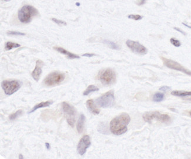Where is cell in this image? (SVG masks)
I'll return each instance as SVG.
<instances>
[{
	"mask_svg": "<svg viewBox=\"0 0 191 159\" xmlns=\"http://www.w3.org/2000/svg\"><path fill=\"white\" fill-rule=\"evenodd\" d=\"M170 89V88L167 86H162L161 88H159V90L161 91H163V92H167L168 90H169Z\"/></svg>",
	"mask_w": 191,
	"mask_h": 159,
	"instance_id": "27",
	"label": "cell"
},
{
	"mask_svg": "<svg viewBox=\"0 0 191 159\" xmlns=\"http://www.w3.org/2000/svg\"><path fill=\"white\" fill-rule=\"evenodd\" d=\"M98 90H99L98 88H97L96 86H95L94 85H89L87 88V89L84 92L83 95L84 96H87V95H88L89 93H91L94 92H96V91H98Z\"/></svg>",
	"mask_w": 191,
	"mask_h": 159,
	"instance_id": "18",
	"label": "cell"
},
{
	"mask_svg": "<svg viewBox=\"0 0 191 159\" xmlns=\"http://www.w3.org/2000/svg\"><path fill=\"white\" fill-rule=\"evenodd\" d=\"M20 45L19 44L14 43L12 42H7L5 45V49L7 51H10L13 48H18V47H20Z\"/></svg>",
	"mask_w": 191,
	"mask_h": 159,
	"instance_id": "20",
	"label": "cell"
},
{
	"mask_svg": "<svg viewBox=\"0 0 191 159\" xmlns=\"http://www.w3.org/2000/svg\"><path fill=\"white\" fill-rule=\"evenodd\" d=\"M170 42L171 43L174 45L175 46V47H179V46L181 45V44H180V42L179 41H178V40H176L174 38H171L170 40Z\"/></svg>",
	"mask_w": 191,
	"mask_h": 159,
	"instance_id": "23",
	"label": "cell"
},
{
	"mask_svg": "<svg viewBox=\"0 0 191 159\" xmlns=\"http://www.w3.org/2000/svg\"><path fill=\"white\" fill-rule=\"evenodd\" d=\"M65 79L64 74L59 72H54L49 74L44 79V83L47 86H52L59 85Z\"/></svg>",
	"mask_w": 191,
	"mask_h": 159,
	"instance_id": "8",
	"label": "cell"
},
{
	"mask_svg": "<svg viewBox=\"0 0 191 159\" xmlns=\"http://www.w3.org/2000/svg\"><path fill=\"white\" fill-rule=\"evenodd\" d=\"M143 120L147 122L151 123L155 119L161 122H168L170 121V116L166 114H161L158 111H151L146 112L143 115Z\"/></svg>",
	"mask_w": 191,
	"mask_h": 159,
	"instance_id": "5",
	"label": "cell"
},
{
	"mask_svg": "<svg viewBox=\"0 0 191 159\" xmlns=\"http://www.w3.org/2000/svg\"><path fill=\"white\" fill-rule=\"evenodd\" d=\"M7 34L9 35H25L24 33H21V32H17V31H8L7 32Z\"/></svg>",
	"mask_w": 191,
	"mask_h": 159,
	"instance_id": "26",
	"label": "cell"
},
{
	"mask_svg": "<svg viewBox=\"0 0 191 159\" xmlns=\"http://www.w3.org/2000/svg\"><path fill=\"white\" fill-rule=\"evenodd\" d=\"M128 47L134 52L139 55H145L147 53V49L144 46L138 42L128 40L126 42Z\"/></svg>",
	"mask_w": 191,
	"mask_h": 159,
	"instance_id": "10",
	"label": "cell"
},
{
	"mask_svg": "<svg viewBox=\"0 0 191 159\" xmlns=\"http://www.w3.org/2000/svg\"><path fill=\"white\" fill-rule=\"evenodd\" d=\"M161 59L162 60L163 64H164L167 67L175 71L182 72L186 75H188L189 76H191V71L187 69L183 66H182V65L178 62L163 57H161Z\"/></svg>",
	"mask_w": 191,
	"mask_h": 159,
	"instance_id": "9",
	"label": "cell"
},
{
	"mask_svg": "<svg viewBox=\"0 0 191 159\" xmlns=\"http://www.w3.org/2000/svg\"><path fill=\"white\" fill-rule=\"evenodd\" d=\"M95 55L94 54V53H87L84 54L83 56V57H93V56H95Z\"/></svg>",
	"mask_w": 191,
	"mask_h": 159,
	"instance_id": "28",
	"label": "cell"
},
{
	"mask_svg": "<svg viewBox=\"0 0 191 159\" xmlns=\"http://www.w3.org/2000/svg\"><path fill=\"white\" fill-rule=\"evenodd\" d=\"M144 3H145V1H140L139 2V3L138 4V5H142V4H143Z\"/></svg>",
	"mask_w": 191,
	"mask_h": 159,
	"instance_id": "32",
	"label": "cell"
},
{
	"mask_svg": "<svg viewBox=\"0 0 191 159\" xmlns=\"http://www.w3.org/2000/svg\"><path fill=\"white\" fill-rule=\"evenodd\" d=\"M182 24H183L184 25H185V26H186V27L189 28L191 29V26H189V25H187V24H185V23H182Z\"/></svg>",
	"mask_w": 191,
	"mask_h": 159,
	"instance_id": "31",
	"label": "cell"
},
{
	"mask_svg": "<svg viewBox=\"0 0 191 159\" xmlns=\"http://www.w3.org/2000/svg\"><path fill=\"white\" fill-rule=\"evenodd\" d=\"M52 21H54V22H56V24H57L58 25H67V23L65 22L61 21V20H57V19H56V18H52Z\"/></svg>",
	"mask_w": 191,
	"mask_h": 159,
	"instance_id": "25",
	"label": "cell"
},
{
	"mask_svg": "<svg viewBox=\"0 0 191 159\" xmlns=\"http://www.w3.org/2000/svg\"><path fill=\"white\" fill-rule=\"evenodd\" d=\"M54 49H56V51H57L58 52L63 54V55H65L67 57L71 59H79V57L75 54L72 53L68 51H67L66 49H63L61 47H55L54 48Z\"/></svg>",
	"mask_w": 191,
	"mask_h": 159,
	"instance_id": "13",
	"label": "cell"
},
{
	"mask_svg": "<svg viewBox=\"0 0 191 159\" xmlns=\"http://www.w3.org/2000/svg\"><path fill=\"white\" fill-rule=\"evenodd\" d=\"M190 115H191V111H190Z\"/></svg>",
	"mask_w": 191,
	"mask_h": 159,
	"instance_id": "34",
	"label": "cell"
},
{
	"mask_svg": "<svg viewBox=\"0 0 191 159\" xmlns=\"http://www.w3.org/2000/svg\"><path fill=\"white\" fill-rule=\"evenodd\" d=\"M52 101H47V102H42L40 103V104L36 105L35 106H34L31 110L29 111L28 113H33L34 111H35L36 110H37L40 108H45V107H48L50 105H51L52 104Z\"/></svg>",
	"mask_w": 191,
	"mask_h": 159,
	"instance_id": "16",
	"label": "cell"
},
{
	"mask_svg": "<svg viewBox=\"0 0 191 159\" xmlns=\"http://www.w3.org/2000/svg\"><path fill=\"white\" fill-rule=\"evenodd\" d=\"M87 106L88 109L92 113L95 115H98L99 113V110L96 107L94 102L92 99H89L87 101Z\"/></svg>",
	"mask_w": 191,
	"mask_h": 159,
	"instance_id": "14",
	"label": "cell"
},
{
	"mask_svg": "<svg viewBox=\"0 0 191 159\" xmlns=\"http://www.w3.org/2000/svg\"><path fill=\"white\" fill-rule=\"evenodd\" d=\"M99 79L104 85H111L116 82V73L112 69L108 68L99 72Z\"/></svg>",
	"mask_w": 191,
	"mask_h": 159,
	"instance_id": "3",
	"label": "cell"
},
{
	"mask_svg": "<svg viewBox=\"0 0 191 159\" xmlns=\"http://www.w3.org/2000/svg\"><path fill=\"white\" fill-rule=\"evenodd\" d=\"M128 18H130V19H132V20H136V21L140 20L142 18V16L139 15H134V14L130 15H128Z\"/></svg>",
	"mask_w": 191,
	"mask_h": 159,
	"instance_id": "24",
	"label": "cell"
},
{
	"mask_svg": "<svg viewBox=\"0 0 191 159\" xmlns=\"http://www.w3.org/2000/svg\"><path fill=\"white\" fill-rule=\"evenodd\" d=\"M22 111L21 110H17L16 112H15L14 113L10 115V116H9V119H10V120H14L17 117L20 116L22 115Z\"/></svg>",
	"mask_w": 191,
	"mask_h": 159,
	"instance_id": "22",
	"label": "cell"
},
{
	"mask_svg": "<svg viewBox=\"0 0 191 159\" xmlns=\"http://www.w3.org/2000/svg\"><path fill=\"white\" fill-rule=\"evenodd\" d=\"M104 42L105 44H106L109 46V47L112 48V49H120L119 46H118V45H116L115 42H111L110 41H108V40H105Z\"/></svg>",
	"mask_w": 191,
	"mask_h": 159,
	"instance_id": "21",
	"label": "cell"
},
{
	"mask_svg": "<svg viewBox=\"0 0 191 159\" xmlns=\"http://www.w3.org/2000/svg\"><path fill=\"white\" fill-rule=\"evenodd\" d=\"M24 157H23V156H22V154H19V158L20 159H21V158H23Z\"/></svg>",
	"mask_w": 191,
	"mask_h": 159,
	"instance_id": "33",
	"label": "cell"
},
{
	"mask_svg": "<svg viewBox=\"0 0 191 159\" xmlns=\"http://www.w3.org/2000/svg\"><path fill=\"white\" fill-rule=\"evenodd\" d=\"M115 101L114 93L112 90L109 91L99 97L96 102L98 106L103 108H110L113 106Z\"/></svg>",
	"mask_w": 191,
	"mask_h": 159,
	"instance_id": "4",
	"label": "cell"
},
{
	"mask_svg": "<svg viewBox=\"0 0 191 159\" xmlns=\"http://www.w3.org/2000/svg\"><path fill=\"white\" fill-rule=\"evenodd\" d=\"M171 94L174 96H180V97H185V96H191V91H183V90H174L172 91Z\"/></svg>",
	"mask_w": 191,
	"mask_h": 159,
	"instance_id": "17",
	"label": "cell"
},
{
	"mask_svg": "<svg viewBox=\"0 0 191 159\" xmlns=\"http://www.w3.org/2000/svg\"><path fill=\"white\" fill-rule=\"evenodd\" d=\"M163 99H164V94L159 92L156 93L153 97V100L155 102H160L162 101Z\"/></svg>",
	"mask_w": 191,
	"mask_h": 159,
	"instance_id": "19",
	"label": "cell"
},
{
	"mask_svg": "<svg viewBox=\"0 0 191 159\" xmlns=\"http://www.w3.org/2000/svg\"><path fill=\"white\" fill-rule=\"evenodd\" d=\"M90 137L88 135H85L81 139L77 146V150L81 156H83L87 151V149L90 146Z\"/></svg>",
	"mask_w": 191,
	"mask_h": 159,
	"instance_id": "11",
	"label": "cell"
},
{
	"mask_svg": "<svg viewBox=\"0 0 191 159\" xmlns=\"http://www.w3.org/2000/svg\"><path fill=\"white\" fill-rule=\"evenodd\" d=\"M43 65L44 63L42 61L38 60L36 62L35 69H34L32 73V77L36 81H38V80L40 79V76L42 73V67L43 66Z\"/></svg>",
	"mask_w": 191,
	"mask_h": 159,
	"instance_id": "12",
	"label": "cell"
},
{
	"mask_svg": "<svg viewBox=\"0 0 191 159\" xmlns=\"http://www.w3.org/2000/svg\"><path fill=\"white\" fill-rule=\"evenodd\" d=\"M1 85L5 94L8 95H11L20 89L21 86V83L20 81L16 80H6L3 81Z\"/></svg>",
	"mask_w": 191,
	"mask_h": 159,
	"instance_id": "6",
	"label": "cell"
},
{
	"mask_svg": "<svg viewBox=\"0 0 191 159\" xmlns=\"http://www.w3.org/2000/svg\"><path fill=\"white\" fill-rule=\"evenodd\" d=\"M174 29L175 30H176L177 31H178V32H180L181 34H182L183 35H186L185 34V33L182 31V30H181L180 29H179V28H176V27H175L174 28Z\"/></svg>",
	"mask_w": 191,
	"mask_h": 159,
	"instance_id": "29",
	"label": "cell"
},
{
	"mask_svg": "<svg viewBox=\"0 0 191 159\" xmlns=\"http://www.w3.org/2000/svg\"><path fill=\"white\" fill-rule=\"evenodd\" d=\"M131 120L130 116L126 113H122L113 119L110 122V130L115 135H121L125 133L128 129L127 126Z\"/></svg>",
	"mask_w": 191,
	"mask_h": 159,
	"instance_id": "1",
	"label": "cell"
},
{
	"mask_svg": "<svg viewBox=\"0 0 191 159\" xmlns=\"http://www.w3.org/2000/svg\"><path fill=\"white\" fill-rule=\"evenodd\" d=\"M62 108L63 111H64V113L65 114L68 125L72 127H73L74 126V123L76 118L75 109L71 105L68 104L67 102L62 103Z\"/></svg>",
	"mask_w": 191,
	"mask_h": 159,
	"instance_id": "7",
	"label": "cell"
},
{
	"mask_svg": "<svg viewBox=\"0 0 191 159\" xmlns=\"http://www.w3.org/2000/svg\"><path fill=\"white\" fill-rule=\"evenodd\" d=\"M38 14L37 9L30 5H24L18 13V17L22 23L30 22L32 18Z\"/></svg>",
	"mask_w": 191,
	"mask_h": 159,
	"instance_id": "2",
	"label": "cell"
},
{
	"mask_svg": "<svg viewBox=\"0 0 191 159\" xmlns=\"http://www.w3.org/2000/svg\"><path fill=\"white\" fill-rule=\"evenodd\" d=\"M45 147H46V148H47V150H50V148H51V147H50V144L48 143H45Z\"/></svg>",
	"mask_w": 191,
	"mask_h": 159,
	"instance_id": "30",
	"label": "cell"
},
{
	"mask_svg": "<svg viewBox=\"0 0 191 159\" xmlns=\"http://www.w3.org/2000/svg\"><path fill=\"white\" fill-rule=\"evenodd\" d=\"M85 117L84 115L81 114L78 119L77 124V129L79 133H82V132L83 131L84 124H85Z\"/></svg>",
	"mask_w": 191,
	"mask_h": 159,
	"instance_id": "15",
	"label": "cell"
}]
</instances>
